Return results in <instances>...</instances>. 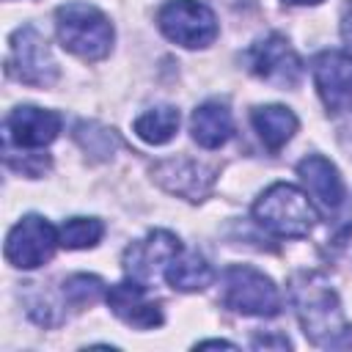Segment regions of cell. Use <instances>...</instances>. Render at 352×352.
Returning a JSON list of instances; mask_svg holds the SVG:
<instances>
[{"instance_id":"23","label":"cell","mask_w":352,"mask_h":352,"mask_svg":"<svg viewBox=\"0 0 352 352\" xmlns=\"http://www.w3.org/2000/svg\"><path fill=\"white\" fill-rule=\"evenodd\" d=\"M286 6H319L322 0H283Z\"/></svg>"},{"instance_id":"21","label":"cell","mask_w":352,"mask_h":352,"mask_svg":"<svg viewBox=\"0 0 352 352\" xmlns=\"http://www.w3.org/2000/svg\"><path fill=\"white\" fill-rule=\"evenodd\" d=\"M104 292V283L96 278V275H72L63 280V297L72 302V305H91L102 297Z\"/></svg>"},{"instance_id":"15","label":"cell","mask_w":352,"mask_h":352,"mask_svg":"<svg viewBox=\"0 0 352 352\" xmlns=\"http://www.w3.org/2000/svg\"><path fill=\"white\" fill-rule=\"evenodd\" d=\"M190 132L192 140L204 148H220L231 135H234V118L231 110L223 102H204L192 110L190 118Z\"/></svg>"},{"instance_id":"11","label":"cell","mask_w":352,"mask_h":352,"mask_svg":"<svg viewBox=\"0 0 352 352\" xmlns=\"http://www.w3.org/2000/svg\"><path fill=\"white\" fill-rule=\"evenodd\" d=\"M146 283L135 280V278H126L116 286L107 289V305L110 311L129 327H138V330H151V327H160L162 324V308L160 302L148 300L146 294Z\"/></svg>"},{"instance_id":"4","label":"cell","mask_w":352,"mask_h":352,"mask_svg":"<svg viewBox=\"0 0 352 352\" xmlns=\"http://www.w3.org/2000/svg\"><path fill=\"white\" fill-rule=\"evenodd\" d=\"M223 305L245 316H275L280 311V294L256 267L234 264L223 272Z\"/></svg>"},{"instance_id":"9","label":"cell","mask_w":352,"mask_h":352,"mask_svg":"<svg viewBox=\"0 0 352 352\" xmlns=\"http://www.w3.org/2000/svg\"><path fill=\"white\" fill-rule=\"evenodd\" d=\"M182 253V242L176 234L165 231V228H157L151 231L146 239H138L126 248L124 253V270H126V278H135L140 283H151L160 272L165 275V267Z\"/></svg>"},{"instance_id":"18","label":"cell","mask_w":352,"mask_h":352,"mask_svg":"<svg viewBox=\"0 0 352 352\" xmlns=\"http://www.w3.org/2000/svg\"><path fill=\"white\" fill-rule=\"evenodd\" d=\"M135 135L143 140V143H151V146H162L168 143L176 129H179V110L173 104H160V107H151L146 110L143 116L135 118L132 124Z\"/></svg>"},{"instance_id":"5","label":"cell","mask_w":352,"mask_h":352,"mask_svg":"<svg viewBox=\"0 0 352 352\" xmlns=\"http://www.w3.org/2000/svg\"><path fill=\"white\" fill-rule=\"evenodd\" d=\"M160 30L179 47L198 50L217 38V16L198 0H170L157 14Z\"/></svg>"},{"instance_id":"12","label":"cell","mask_w":352,"mask_h":352,"mask_svg":"<svg viewBox=\"0 0 352 352\" xmlns=\"http://www.w3.org/2000/svg\"><path fill=\"white\" fill-rule=\"evenodd\" d=\"M60 132V116L44 107H16L6 118V140L19 148H44Z\"/></svg>"},{"instance_id":"20","label":"cell","mask_w":352,"mask_h":352,"mask_svg":"<svg viewBox=\"0 0 352 352\" xmlns=\"http://www.w3.org/2000/svg\"><path fill=\"white\" fill-rule=\"evenodd\" d=\"M74 138L80 140V146H82L88 154H94V157H99V160L110 157V154L116 151V143H118L116 135H113V129L99 126V124H88V121H82V124L74 126Z\"/></svg>"},{"instance_id":"2","label":"cell","mask_w":352,"mask_h":352,"mask_svg":"<svg viewBox=\"0 0 352 352\" xmlns=\"http://www.w3.org/2000/svg\"><path fill=\"white\" fill-rule=\"evenodd\" d=\"M253 217L256 223L283 239H300L308 236L314 223L319 220L314 198L302 192L300 187L289 182H275L270 184L253 204Z\"/></svg>"},{"instance_id":"22","label":"cell","mask_w":352,"mask_h":352,"mask_svg":"<svg viewBox=\"0 0 352 352\" xmlns=\"http://www.w3.org/2000/svg\"><path fill=\"white\" fill-rule=\"evenodd\" d=\"M341 33H344V41L349 44V55H352V0H346V6H344V22H341Z\"/></svg>"},{"instance_id":"24","label":"cell","mask_w":352,"mask_h":352,"mask_svg":"<svg viewBox=\"0 0 352 352\" xmlns=\"http://www.w3.org/2000/svg\"><path fill=\"white\" fill-rule=\"evenodd\" d=\"M198 346H234V344H228V341H201Z\"/></svg>"},{"instance_id":"16","label":"cell","mask_w":352,"mask_h":352,"mask_svg":"<svg viewBox=\"0 0 352 352\" xmlns=\"http://www.w3.org/2000/svg\"><path fill=\"white\" fill-rule=\"evenodd\" d=\"M250 121L270 151H278L297 132V116L283 104H264L250 113Z\"/></svg>"},{"instance_id":"7","label":"cell","mask_w":352,"mask_h":352,"mask_svg":"<svg viewBox=\"0 0 352 352\" xmlns=\"http://www.w3.org/2000/svg\"><path fill=\"white\" fill-rule=\"evenodd\" d=\"M11 52H8V72L25 82V85H36V88H44V85H52L55 77H58V63L44 41V36L25 25L19 28L14 36H11Z\"/></svg>"},{"instance_id":"17","label":"cell","mask_w":352,"mask_h":352,"mask_svg":"<svg viewBox=\"0 0 352 352\" xmlns=\"http://www.w3.org/2000/svg\"><path fill=\"white\" fill-rule=\"evenodd\" d=\"M212 278H214V272L201 253H179L165 267V280L176 292H201L212 283Z\"/></svg>"},{"instance_id":"8","label":"cell","mask_w":352,"mask_h":352,"mask_svg":"<svg viewBox=\"0 0 352 352\" xmlns=\"http://www.w3.org/2000/svg\"><path fill=\"white\" fill-rule=\"evenodd\" d=\"M248 69L270 85L294 88L302 74V60L283 36L270 33L248 50Z\"/></svg>"},{"instance_id":"6","label":"cell","mask_w":352,"mask_h":352,"mask_svg":"<svg viewBox=\"0 0 352 352\" xmlns=\"http://www.w3.org/2000/svg\"><path fill=\"white\" fill-rule=\"evenodd\" d=\"M60 245L58 228L41 214H25L6 236V261L19 270H36L47 264Z\"/></svg>"},{"instance_id":"10","label":"cell","mask_w":352,"mask_h":352,"mask_svg":"<svg viewBox=\"0 0 352 352\" xmlns=\"http://www.w3.org/2000/svg\"><path fill=\"white\" fill-rule=\"evenodd\" d=\"M316 91L327 110L341 113L352 104V55L341 50H324L311 60Z\"/></svg>"},{"instance_id":"14","label":"cell","mask_w":352,"mask_h":352,"mask_svg":"<svg viewBox=\"0 0 352 352\" xmlns=\"http://www.w3.org/2000/svg\"><path fill=\"white\" fill-rule=\"evenodd\" d=\"M154 179L168 190V192H176V195H184L190 201H198L209 192L212 187V170L204 168L201 162L195 160H184V157H176V160H165L154 168Z\"/></svg>"},{"instance_id":"3","label":"cell","mask_w":352,"mask_h":352,"mask_svg":"<svg viewBox=\"0 0 352 352\" xmlns=\"http://www.w3.org/2000/svg\"><path fill=\"white\" fill-rule=\"evenodd\" d=\"M55 30H58L60 44L82 60H99L113 47V25L91 3H63V6H58Z\"/></svg>"},{"instance_id":"1","label":"cell","mask_w":352,"mask_h":352,"mask_svg":"<svg viewBox=\"0 0 352 352\" xmlns=\"http://www.w3.org/2000/svg\"><path fill=\"white\" fill-rule=\"evenodd\" d=\"M292 302L302 333L314 344H338V336L346 333L338 294L319 272H297L292 278Z\"/></svg>"},{"instance_id":"13","label":"cell","mask_w":352,"mask_h":352,"mask_svg":"<svg viewBox=\"0 0 352 352\" xmlns=\"http://www.w3.org/2000/svg\"><path fill=\"white\" fill-rule=\"evenodd\" d=\"M297 173L302 179V184L308 187V195L324 209V212H336L344 206V198H346V190H344V182L338 176V168L322 157V154H308L305 160H300L297 165Z\"/></svg>"},{"instance_id":"19","label":"cell","mask_w":352,"mask_h":352,"mask_svg":"<svg viewBox=\"0 0 352 352\" xmlns=\"http://www.w3.org/2000/svg\"><path fill=\"white\" fill-rule=\"evenodd\" d=\"M104 234V226L102 220L96 217H69L60 228H58V236H60V248L66 250H82V248H94Z\"/></svg>"}]
</instances>
